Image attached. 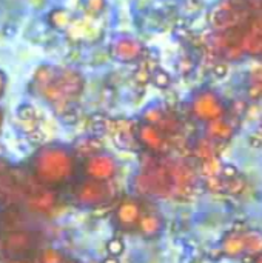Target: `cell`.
Returning <instances> with one entry per match:
<instances>
[{
  "label": "cell",
  "instance_id": "obj_1",
  "mask_svg": "<svg viewBox=\"0 0 262 263\" xmlns=\"http://www.w3.org/2000/svg\"><path fill=\"white\" fill-rule=\"evenodd\" d=\"M34 168L40 180L49 185H60L71 179L74 162L69 154L59 148H45L34 159Z\"/></svg>",
  "mask_w": 262,
  "mask_h": 263
},
{
  "label": "cell",
  "instance_id": "obj_2",
  "mask_svg": "<svg viewBox=\"0 0 262 263\" xmlns=\"http://www.w3.org/2000/svg\"><path fill=\"white\" fill-rule=\"evenodd\" d=\"M83 168L90 180H96V182H108L110 179L114 177L117 171L116 160L111 156L103 154V153H97L88 157Z\"/></svg>",
  "mask_w": 262,
  "mask_h": 263
},
{
  "label": "cell",
  "instance_id": "obj_3",
  "mask_svg": "<svg viewBox=\"0 0 262 263\" xmlns=\"http://www.w3.org/2000/svg\"><path fill=\"white\" fill-rule=\"evenodd\" d=\"M110 196V188L105 182L90 180L79 185L76 190V200L85 206H97L107 203Z\"/></svg>",
  "mask_w": 262,
  "mask_h": 263
},
{
  "label": "cell",
  "instance_id": "obj_4",
  "mask_svg": "<svg viewBox=\"0 0 262 263\" xmlns=\"http://www.w3.org/2000/svg\"><path fill=\"white\" fill-rule=\"evenodd\" d=\"M114 214H116V222L122 230L133 231L136 228L137 222H139V217L142 214V208L136 200L127 199V200L119 203Z\"/></svg>",
  "mask_w": 262,
  "mask_h": 263
},
{
  "label": "cell",
  "instance_id": "obj_5",
  "mask_svg": "<svg viewBox=\"0 0 262 263\" xmlns=\"http://www.w3.org/2000/svg\"><path fill=\"white\" fill-rule=\"evenodd\" d=\"M36 247V239L31 233L26 231H12L5 236L3 248L11 254H25Z\"/></svg>",
  "mask_w": 262,
  "mask_h": 263
},
{
  "label": "cell",
  "instance_id": "obj_6",
  "mask_svg": "<svg viewBox=\"0 0 262 263\" xmlns=\"http://www.w3.org/2000/svg\"><path fill=\"white\" fill-rule=\"evenodd\" d=\"M136 228L145 239H153V237L159 236L161 231L164 230V220L159 214L142 213Z\"/></svg>",
  "mask_w": 262,
  "mask_h": 263
},
{
  "label": "cell",
  "instance_id": "obj_7",
  "mask_svg": "<svg viewBox=\"0 0 262 263\" xmlns=\"http://www.w3.org/2000/svg\"><path fill=\"white\" fill-rule=\"evenodd\" d=\"M139 139L141 142L154 153H162L164 149H167V143L165 139L162 137L161 131L158 128H154L153 125H145L139 129Z\"/></svg>",
  "mask_w": 262,
  "mask_h": 263
},
{
  "label": "cell",
  "instance_id": "obj_8",
  "mask_svg": "<svg viewBox=\"0 0 262 263\" xmlns=\"http://www.w3.org/2000/svg\"><path fill=\"white\" fill-rule=\"evenodd\" d=\"M221 251L224 256L229 257H239L246 253V239L244 234L232 233L225 236V239L221 243Z\"/></svg>",
  "mask_w": 262,
  "mask_h": 263
},
{
  "label": "cell",
  "instance_id": "obj_9",
  "mask_svg": "<svg viewBox=\"0 0 262 263\" xmlns=\"http://www.w3.org/2000/svg\"><path fill=\"white\" fill-rule=\"evenodd\" d=\"M208 134L213 140L218 142H227L232 136H233V128L229 123H224L221 120H216L210 125L208 128Z\"/></svg>",
  "mask_w": 262,
  "mask_h": 263
},
{
  "label": "cell",
  "instance_id": "obj_10",
  "mask_svg": "<svg viewBox=\"0 0 262 263\" xmlns=\"http://www.w3.org/2000/svg\"><path fill=\"white\" fill-rule=\"evenodd\" d=\"M53 202H54V199H53L51 193H48V191L39 193V194H36L34 197H31L28 200V203H31V206L34 210H37V211H46V210H49L53 206Z\"/></svg>",
  "mask_w": 262,
  "mask_h": 263
},
{
  "label": "cell",
  "instance_id": "obj_11",
  "mask_svg": "<svg viewBox=\"0 0 262 263\" xmlns=\"http://www.w3.org/2000/svg\"><path fill=\"white\" fill-rule=\"evenodd\" d=\"M221 168H222V163L219 162V159L215 156V157H210V159H205L204 163H202V173L207 179L210 177H219V173H221Z\"/></svg>",
  "mask_w": 262,
  "mask_h": 263
},
{
  "label": "cell",
  "instance_id": "obj_12",
  "mask_svg": "<svg viewBox=\"0 0 262 263\" xmlns=\"http://www.w3.org/2000/svg\"><path fill=\"white\" fill-rule=\"evenodd\" d=\"M244 239H246V251H247V254L259 256V251H261V236H259V233L255 231V233H250V234H244Z\"/></svg>",
  "mask_w": 262,
  "mask_h": 263
},
{
  "label": "cell",
  "instance_id": "obj_13",
  "mask_svg": "<svg viewBox=\"0 0 262 263\" xmlns=\"http://www.w3.org/2000/svg\"><path fill=\"white\" fill-rule=\"evenodd\" d=\"M107 251H108L110 256H114V257L122 256L124 251H125V243H124V240L119 239V237L110 239L108 243H107Z\"/></svg>",
  "mask_w": 262,
  "mask_h": 263
},
{
  "label": "cell",
  "instance_id": "obj_14",
  "mask_svg": "<svg viewBox=\"0 0 262 263\" xmlns=\"http://www.w3.org/2000/svg\"><path fill=\"white\" fill-rule=\"evenodd\" d=\"M246 186V180L242 177H235V179H230V180H224V190L232 193V194H238L244 190Z\"/></svg>",
  "mask_w": 262,
  "mask_h": 263
},
{
  "label": "cell",
  "instance_id": "obj_15",
  "mask_svg": "<svg viewBox=\"0 0 262 263\" xmlns=\"http://www.w3.org/2000/svg\"><path fill=\"white\" fill-rule=\"evenodd\" d=\"M66 260L63 254H60L57 250H45L40 256V263H63Z\"/></svg>",
  "mask_w": 262,
  "mask_h": 263
},
{
  "label": "cell",
  "instance_id": "obj_16",
  "mask_svg": "<svg viewBox=\"0 0 262 263\" xmlns=\"http://www.w3.org/2000/svg\"><path fill=\"white\" fill-rule=\"evenodd\" d=\"M219 176H221L222 180H230V179L238 177L239 176V171H238V168L235 165H222Z\"/></svg>",
  "mask_w": 262,
  "mask_h": 263
},
{
  "label": "cell",
  "instance_id": "obj_17",
  "mask_svg": "<svg viewBox=\"0 0 262 263\" xmlns=\"http://www.w3.org/2000/svg\"><path fill=\"white\" fill-rule=\"evenodd\" d=\"M17 114H19V117H20L23 122H29V120H34V117H36V109H34L32 106H29V105H23V106L19 108Z\"/></svg>",
  "mask_w": 262,
  "mask_h": 263
},
{
  "label": "cell",
  "instance_id": "obj_18",
  "mask_svg": "<svg viewBox=\"0 0 262 263\" xmlns=\"http://www.w3.org/2000/svg\"><path fill=\"white\" fill-rule=\"evenodd\" d=\"M153 82H154V85L159 86V88H167V86L170 85V76L165 74V72H162V71H158V72H154V76H153Z\"/></svg>",
  "mask_w": 262,
  "mask_h": 263
},
{
  "label": "cell",
  "instance_id": "obj_19",
  "mask_svg": "<svg viewBox=\"0 0 262 263\" xmlns=\"http://www.w3.org/2000/svg\"><path fill=\"white\" fill-rule=\"evenodd\" d=\"M215 72H216V76H218V77H224V76H225V72H227V68H225V66H222V65H221V66H216V68H215Z\"/></svg>",
  "mask_w": 262,
  "mask_h": 263
},
{
  "label": "cell",
  "instance_id": "obj_20",
  "mask_svg": "<svg viewBox=\"0 0 262 263\" xmlns=\"http://www.w3.org/2000/svg\"><path fill=\"white\" fill-rule=\"evenodd\" d=\"M102 263H120L119 262V257H114V256H108V257H105Z\"/></svg>",
  "mask_w": 262,
  "mask_h": 263
},
{
  "label": "cell",
  "instance_id": "obj_21",
  "mask_svg": "<svg viewBox=\"0 0 262 263\" xmlns=\"http://www.w3.org/2000/svg\"><path fill=\"white\" fill-rule=\"evenodd\" d=\"M250 145H253L255 148H259V145H261L259 137H250Z\"/></svg>",
  "mask_w": 262,
  "mask_h": 263
},
{
  "label": "cell",
  "instance_id": "obj_22",
  "mask_svg": "<svg viewBox=\"0 0 262 263\" xmlns=\"http://www.w3.org/2000/svg\"><path fill=\"white\" fill-rule=\"evenodd\" d=\"M9 263H31V262H26V260H12V262Z\"/></svg>",
  "mask_w": 262,
  "mask_h": 263
},
{
  "label": "cell",
  "instance_id": "obj_23",
  "mask_svg": "<svg viewBox=\"0 0 262 263\" xmlns=\"http://www.w3.org/2000/svg\"><path fill=\"white\" fill-rule=\"evenodd\" d=\"M63 263H79V262H68V260H65Z\"/></svg>",
  "mask_w": 262,
  "mask_h": 263
}]
</instances>
